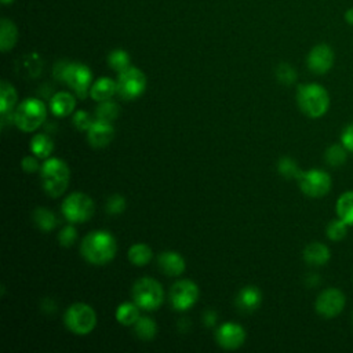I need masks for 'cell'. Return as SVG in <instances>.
I'll return each instance as SVG.
<instances>
[{"mask_svg": "<svg viewBox=\"0 0 353 353\" xmlns=\"http://www.w3.org/2000/svg\"><path fill=\"white\" fill-rule=\"evenodd\" d=\"M203 320H204V324H205L207 327H212V325L215 324V321H216V313L210 309V310H207V312L204 313Z\"/></svg>", "mask_w": 353, "mask_h": 353, "instance_id": "cell-40", "label": "cell"}, {"mask_svg": "<svg viewBox=\"0 0 353 353\" xmlns=\"http://www.w3.org/2000/svg\"><path fill=\"white\" fill-rule=\"evenodd\" d=\"M108 63L109 66L116 70V72H123L125 69L130 68V55L127 51L124 50H113L109 55H108Z\"/></svg>", "mask_w": 353, "mask_h": 353, "instance_id": "cell-31", "label": "cell"}, {"mask_svg": "<svg viewBox=\"0 0 353 353\" xmlns=\"http://www.w3.org/2000/svg\"><path fill=\"white\" fill-rule=\"evenodd\" d=\"M50 108H51L52 114H55L58 117H65L74 110L76 98L66 91L57 92L50 101Z\"/></svg>", "mask_w": 353, "mask_h": 353, "instance_id": "cell-19", "label": "cell"}, {"mask_svg": "<svg viewBox=\"0 0 353 353\" xmlns=\"http://www.w3.org/2000/svg\"><path fill=\"white\" fill-rule=\"evenodd\" d=\"M218 345L226 350H234L240 347L245 341V331L240 324L223 323L215 332Z\"/></svg>", "mask_w": 353, "mask_h": 353, "instance_id": "cell-13", "label": "cell"}, {"mask_svg": "<svg viewBox=\"0 0 353 353\" xmlns=\"http://www.w3.org/2000/svg\"><path fill=\"white\" fill-rule=\"evenodd\" d=\"M306 62L313 73L324 74L334 65V51L328 44H317L310 50Z\"/></svg>", "mask_w": 353, "mask_h": 353, "instance_id": "cell-14", "label": "cell"}, {"mask_svg": "<svg viewBox=\"0 0 353 353\" xmlns=\"http://www.w3.org/2000/svg\"><path fill=\"white\" fill-rule=\"evenodd\" d=\"M18 95L14 85L6 80L0 84V113H1V128L14 123V106L17 103Z\"/></svg>", "mask_w": 353, "mask_h": 353, "instance_id": "cell-15", "label": "cell"}, {"mask_svg": "<svg viewBox=\"0 0 353 353\" xmlns=\"http://www.w3.org/2000/svg\"><path fill=\"white\" fill-rule=\"evenodd\" d=\"M306 283H307V285H309V287L316 285V284L319 283V276H317V274H309V277H307Z\"/></svg>", "mask_w": 353, "mask_h": 353, "instance_id": "cell-41", "label": "cell"}, {"mask_svg": "<svg viewBox=\"0 0 353 353\" xmlns=\"http://www.w3.org/2000/svg\"><path fill=\"white\" fill-rule=\"evenodd\" d=\"M18 40V29L15 23L7 18L0 21V48L3 52L10 51Z\"/></svg>", "mask_w": 353, "mask_h": 353, "instance_id": "cell-22", "label": "cell"}, {"mask_svg": "<svg viewBox=\"0 0 353 353\" xmlns=\"http://www.w3.org/2000/svg\"><path fill=\"white\" fill-rule=\"evenodd\" d=\"M349 225L346 222H343L341 218L338 219H332L328 225H327V229H325V233L328 236L330 240L332 241H339L342 240L345 236H346V228Z\"/></svg>", "mask_w": 353, "mask_h": 353, "instance_id": "cell-33", "label": "cell"}, {"mask_svg": "<svg viewBox=\"0 0 353 353\" xmlns=\"http://www.w3.org/2000/svg\"><path fill=\"white\" fill-rule=\"evenodd\" d=\"M54 72L57 77L65 81L79 98L84 99L87 97L92 80V73L87 65L80 62H61L55 66Z\"/></svg>", "mask_w": 353, "mask_h": 353, "instance_id": "cell-4", "label": "cell"}, {"mask_svg": "<svg viewBox=\"0 0 353 353\" xmlns=\"http://www.w3.org/2000/svg\"><path fill=\"white\" fill-rule=\"evenodd\" d=\"M63 321L70 332L76 335H87L97 325V314L90 305L77 302L68 307Z\"/></svg>", "mask_w": 353, "mask_h": 353, "instance_id": "cell-7", "label": "cell"}, {"mask_svg": "<svg viewBox=\"0 0 353 353\" xmlns=\"http://www.w3.org/2000/svg\"><path fill=\"white\" fill-rule=\"evenodd\" d=\"M116 84L117 95L124 101H132L143 94L146 88V76L141 69L130 66L119 73Z\"/></svg>", "mask_w": 353, "mask_h": 353, "instance_id": "cell-9", "label": "cell"}, {"mask_svg": "<svg viewBox=\"0 0 353 353\" xmlns=\"http://www.w3.org/2000/svg\"><path fill=\"white\" fill-rule=\"evenodd\" d=\"M298 183L301 190L313 199L325 196L331 189V178L323 170L302 171L301 176L298 178Z\"/></svg>", "mask_w": 353, "mask_h": 353, "instance_id": "cell-10", "label": "cell"}, {"mask_svg": "<svg viewBox=\"0 0 353 353\" xmlns=\"http://www.w3.org/2000/svg\"><path fill=\"white\" fill-rule=\"evenodd\" d=\"M73 124L80 131H87L91 127L92 120H91V116L85 110H77L73 114Z\"/></svg>", "mask_w": 353, "mask_h": 353, "instance_id": "cell-37", "label": "cell"}, {"mask_svg": "<svg viewBox=\"0 0 353 353\" xmlns=\"http://www.w3.org/2000/svg\"><path fill=\"white\" fill-rule=\"evenodd\" d=\"M139 306L134 302H124L119 305L116 310V320L123 325H132L137 323V320L141 317L139 314Z\"/></svg>", "mask_w": 353, "mask_h": 353, "instance_id": "cell-24", "label": "cell"}, {"mask_svg": "<svg viewBox=\"0 0 353 353\" xmlns=\"http://www.w3.org/2000/svg\"><path fill=\"white\" fill-rule=\"evenodd\" d=\"M345 19H346V22H349L350 25H353V8H349V10L345 12Z\"/></svg>", "mask_w": 353, "mask_h": 353, "instance_id": "cell-42", "label": "cell"}, {"mask_svg": "<svg viewBox=\"0 0 353 353\" xmlns=\"http://www.w3.org/2000/svg\"><path fill=\"white\" fill-rule=\"evenodd\" d=\"M135 325V334L139 339L142 341H150L154 338L156 332H157V325L156 323L150 319V317H139L137 320V323L134 324Z\"/></svg>", "mask_w": 353, "mask_h": 353, "instance_id": "cell-28", "label": "cell"}, {"mask_svg": "<svg viewBox=\"0 0 353 353\" xmlns=\"http://www.w3.org/2000/svg\"><path fill=\"white\" fill-rule=\"evenodd\" d=\"M345 302L346 299L341 290L327 288L317 296L314 307L320 316L325 319H331L338 316L343 310Z\"/></svg>", "mask_w": 353, "mask_h": 353, "instance_id": "cell-12", "label": "cell"}, {"mask_svg": "<svg viewBox=\"0 0 353 353\" xmlns=\"http://www.w3.org/2000/svg\"><path fill=\"white\" fill-rule=\"evenodd\" d=\"M341 142H342V145H343L349 152H353V124L347 125V127L342 131Z\"/></svg>", "mask_w": 353, "mask_h": 353, "instance_id": "cell-38", "label": "cell"}, {"mask_svg": "<svg viewBox=\"0 0 353 353\" xmlns=\"http://www.w3.org/2000/svg\"><path fill=\"white\" fill-rule=\"evenodd\" d=\"M114 135V128L110 121L95 119L91 127L87 130V138L92 148L108 146Z\"/></svg>", "mask_w": 353, "mask_h": 353, "instance_id": "cell-16", "label": "cell"}, {"mask_svg": "<svg viewBox=\"0 0 353 353\" xmlns=\"http://www.w3.org/2000/svg\"><path fill=\"white\" fill-rule=\"evenodd\" d=\"M114 94H117V84L114 80H112L110 77H101L98 79L91 90H90V95L94 101L97 102H102V101H108L110 99Z\"/></svg>", "mask_w": 353, "mask_h": 353, "instance_id": "cell-20", "label": "cell"}, {"mask_svg": "<svg viewBox=\"0 0 353 353\" xmlns=\"http://www.w3.org/2000/svg\"><path fill=\"white\" fill-rule=\"evenodd\" d=\"M40 176L46 193L51 197H59L69 185L70 171L68 164L61 159H48L40 167Z\"/></svg>", "mask_w": 353, "mask_h": 353, "instance_id": "cell-3", "label": "cell"}, {"mask_svg": "<svg viewBox=\"0 0 353 353\" xmlns=\"http://www.w3.org/2000/svg\"><path fill=\"white\" fill-rule=\"evenodd\" d=\"M46 105L36 98H26L14 110V124L25 131L30 132L37 130L46 120Z\"/></svg>", "mask_w": 353, "mask_h": 353, "instance_id": "cell-6", "label": "cell"}, {"mask_svg": "<svg viewBox=\"0 0 353 353\" xmlns=\"http://www.w3.org/2000/svg\"><path fill=\"white\" fill-rule=\"evenodd\" d=\"M76 239H77V232H76V229H74L72 225L65 226V228L59 232V234H58V240H59V244H61L62 247H70V245H73V243L76 241Z\"/></svg>", "mask_w": 353, "mask_h": 353, "instance_id": "cell-36", "label": "cell"}, {"mask_svg": "<svg viewBox=\"0 0 353 353\" xmlns=\"http://www.w3.org/2000/svg\"><path fill=\"white\" fill-rule=\"evenodd\" d=\"M157 265L160 270L170 276V277H176L181 276L185 269H186V262L185 259L175 251H164L157 256Z\"/></svg>", "mask_w": 353, "mask_h": 353, "instance_id": "cell-17", "label": "cell"}, {"mask_svg": "<svg viewBox=\"0 0 353 353\" xmlns=\"http://www.w3.org/2000/svg\"><path fill=\"white\" fill-rule=\"evenodd\" d=\"M336 214L347 225H353V190L345 192L336 201Z\"/></svg>", "mask_w": 353, "mask_h": 353, "instance_id": "cell-26", "label": "cell"}, {"mask_svg": "<svg viewBox=\"0 0 353 353\" xmlns=\"http://www.w3.org/2000/svg\"><path fill=\"white\" fill-rule=\"evenodd\" d=\"M262 302V294L255 285H247L241 288L236 296V305L241 312L251 313Z\"/></svg>", "mask_w": 353, "mask_h": 353, "instance_id": "cell-18", "label": "cell"}, {"mask_svg": "<svg viewBox=\"0 0 353 353\" xmlns=\"http://www.w3.org/2000/svg\"><path fill=\"white\" fill-rule=\"evenodd\" d=\"M346 157H347V149L339 143L331 145L324 153V159L331 167L342 165L346 161Z\"/></svg>", "mask_w": 353, "mask_h": 353, "instance_id": "cell-30", "label": "cell"}, {"mask_svg": "<svg viewBox=\"0 0 353 353\" xmlns=\"http://www.w3.org/2000/svg\"><path fill=\"white\" fill-rule=\"evenodd\" d=\"M52 150H54V142L48 135L36 134L30 139V152L34 156H37L40 159H46L52 153Z\"/></svg>", "mask_w": 353, "mask_h": 353, "instance_id": "cell-23", "label": "cell"}, {"mask_svg": "<svg viewBox=\"0 0 353 353\" xmlns=\"http://www.w3.org/2000/svg\"><path fill=\"white\" fill-rule=\"evenodd\" d=\"M132 299L142 310L153 312L164 302V290L157 280L142 277L132 285Z\"/></svg>", "mask_w": 353, "mask_h": 353, "instance_id": "cell-5", "label": "cell"}, {"mask_svg": "<svg viewBox=\"0 0 353 353\" xmlns=\"http://www.w3.org/2000/svg\"><path fill=\"white\" fill-rule=\"evenodd\" d=\"M276 76L280 83L287 84V85L292 84L296 80V73H295L294 68L288 63H280L276 69Z\"/></svg>", "mask_w": 353, "mask_h": 353, "instance_id": "cell-34", "label": "cell"}, {"mask_svg": "<svg viewBox=\"0 0 353 353\" xmlns=\"http://www.w3.org/2000/svg\"><path fill=\"white\" fill-rule=\"evenodd\" d=\"M120 113V108L116 102L108 99V101H102L99 102V105L95 109V119L99 120H105V121H113L117 119Z\"/></svg>", "mask_w": 353, "mask_h": 353, "instance_id": "cell-29", "label": "cell"}, {"mask_svg": "<svg viewBox=\"0 0 353 353\" xmlns=\"http://www.w3.org/2000/svg\"><path fill=\"white\" fill-rule=\"evenodd\" d=\"M200 296V291L196 283L192 280H178L170 290V302L175 310L183 312L190 309Z\"/></svg>", "mask_w": 353, "mask_h": 353, "instance_id": "cell-11", "label": "cell"}, {"mask_svg": "<svg viewBox=\"0 0 353 353\" xmlns=\"http://www.w3.org/2000/svg\"><path fill=\"white\" fill-rule=\"evenodd\" d=\"M277 170H279V172L284 178H288V179H296L298 181V178L302 174V171L298 167V164L292 159H290V157L280 159V161L277 164Z\"/></svg>", "mask_w": 353, "mask_h": 353, "instance_id": "cell-32", "label": "cell"}, {"mask_svg": "<svg viewBox=\"0 0 353 353\" xmlns=\"http://www.w3.org/2000/svg\"><path fill=\"white\" fill-rule=\"evenodd\" d=\"M33 219L39 226V229H41L43 232H51L57 226V216L48 208H43V207L36 208L33 212Z\"/></svg>", "mask_w": 353, "mask_h": 353, "instance_id": "cell-27", "label": "cell"}, {"mask_svg": "<svg viewBox=\"0 0 353 353\" xmlns=\"http://www.w3.org/2000/svg\"><path fill=\"white\" fill-rule=\"evenodd\" d=\"M61 210L70 223H83L94 215L95 205L88 194L74 192L62 201Z\"/></svg>", "mask_w": 353, "mask_h": 353, "instance_id": "cell-8", "label": "cell"}, {"mask_svg": "<svg viewBox=\"0 0 353 353\" xmlns=\"http://www.w3.org/2000/svg\"><path fill=\"white\" fill-rule=\"evenodd\" d=\"M153 258V252L149 245L143 243H137L128 250V261L135 266H145Z\"/></svg>", "mask_w": 353, "mask_h": 353, "instance_id": "cell-25", "label": "cell"}, {"mask_svg": "<svg viewBox=\"0 0 353 353\" xmlns=\"http://www.w3.org/2000/svg\"><path fill=\"white\" fill-rule=\"evenodd\" d=\"M296 102L299 109L309 117H321L330 106V95L327 90L317 84H301L296 90Z\"/></svg>", "mask_w": 353, "mask_h": 353, "instance_id": "cell-2", "label": "cell"}, {"mask_svg": "<svg viewBox=\"0 0 353 353\" xmlns=\"http://www.w3.org/2000/svg\"><path fill=\"white\" fill-rule=\"evenodd\" d=\"M21 165H22V168H23L26 172H34V171H37V170L40 168L37 160H36L33 156H26V157H23L22 161H21Z\"/></svg>", "mask_w": 353, "mask_h": 353, "instance_id": "cell-39", "label": "cell"}, {"mask_svg": "<svg viewBox=\"0 0 353 353\" xmlns=\"http://www.w3.org/2000/svg\"><path fill=\"white\" fill-rule=\"evenodd\" d=\"M106 212L112 215L121 214L125 210V199L121 194H113L106 200Z\"/></svg>", "mask_w": 353, "mask_h": 353, "instance_id": "cell-35", "label": "cell"}, {"mask_svg": "<svg viewBox=\"0 0 353 353\" xmlns=\"http://www.w3.org/2000/svg\"><path fill=\"white\" fill-rule=\"evenodd\" d=\"M12 1H14V0H1L3 4H10V3H12Z\"/></svg>", "mask_w": 353, "mask_h": 353, "instance_id": "cell-43", "label": "cell"}, {"mask_svg": "<svg viewBox=\"0 0 353 353\" xmlns=\"http://www.w3.org/2000/svg\"><path fill=\"white\" fill-rule=\"evenodd\" d=\"M117 251L114 237L106 230H94L88 233L80 245L83 258L92 265H105L110 262Z\"/></svg>", "mask_w": 353, "mask_h": 353, "instance_id": "cell-1", "label": "cell"}, {"mask_svg": "<svg viewBox=\"0 0 353 353\" xmlns=\"http://www.w3.org/2000/svg\"><path fill=\"white\" fill-rule=\"evenodd\" d=\"M303 259L313 266H321L330 259V250L325 244L313 241L303 250Z\"/></svg>", "mask_w": 353, "mask_h": 353, "instance_id": "cell-21", "label": "cell"}]
</instances>
